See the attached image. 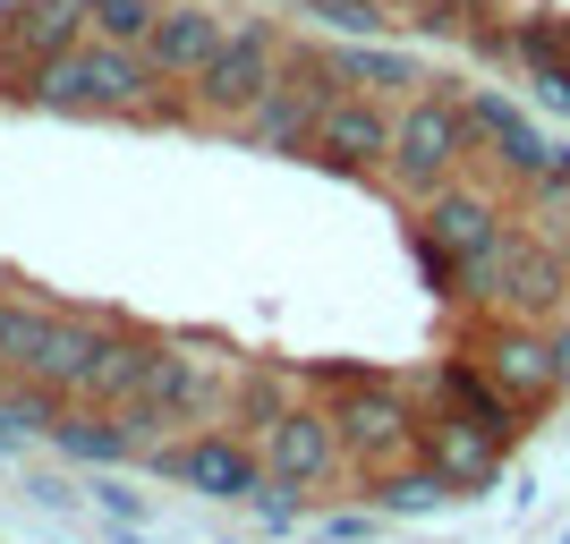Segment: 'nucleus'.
Segmentation results:
<instances>
[{"instance_id": "nucleus-31", "label": "nucleus", "mask_w": 570, "mask_h": 544, "mask_svg": "<svg viewBox=\"0 0 570 544\" xmlns=\"http://www.w3.org/2000/svg\"><path fill=\"white\" fill-rule=\"evenodd\" d=\"M562 544H570V527H562Z\"/></svg>"}, {"instance_id": "nucleus-10", "label": "nucleus", "mask_w": 570, "mask_h": 544, "mask_svg": "<svg viewBox=\"0 0 570 544\" xmlns=\"http://www.w3.org/2000/svg\"><path fill=\"white\" fill-rule=\"evenodd\" d=\"M502 230H511V214H502V196L485 188V179H469V170H460L452 188L417 196V247H443L452 264L485 256V247H494Z\"/></svg>"}, {"instance_id": "nucleus-12", "label": "nucleus", "mask_w": 570, "mask_h": 544, "mask_svg": "<svg viewBox=\"0 0 570 544\" xmlns=\"http://www.w3.org/2000/svg\"><path fill=\"white\" fill-rule=\"evenodd\" d=\"M476 366H485L520 408H546L553 392H562V375H553V332L546 324H511V315H494V332L476 340Z\"/></svg>"}, {"instance_id": "nucleus-32", "label": "nucleus", "mask_w": 570, "mask_h": 544, "mask_svg": "<svg viewBox=\"0 0 570 544\" xmlns=\"http://www.w3.org/2000/svg\"><path fill=\"white\" fill-rule=\"evenodd\" d=\"M0 298H9V289H0Z\"/></svg>"}, {"instance_id": "nucleus-19", "label": "nucleus", "mask_w": 570, "mask_h": 544, "mask_svg": "<svg viewBox=\"0 0 570 544\" xmlns=\"http://www.w3.org/2000/svg\"><path fill=\"white\" fill-rule=\"evenodd\" d=\"M51 443L69 451L77 468H111V459H137V443H128V417H119V408H77V417H60V426H51Z\"/></svg>"}, {"instance_id": "nucleus-7", "label": "nucleus", "mask_w": 570, "mask_h": 544, "mask_svg": "<svg viewBox=\"0 0 570 544\" xmlns=\"http://www.w3.org/2000/svg\"><path fill=\"white\" fill-rule=\"evenodd\" d=\"M145 468L179 476V485L205 494V502H256L264 494V451L247 443L238 426H205V434H188V443H154V451H145Z\"/></svg>"}, {"instance_id": "nucleus-15", "label": "nucleus", "mask_w": 570, "mask_h": 544, "mask_svg": "<svg viewBox=\"0 0 570 544\" xmlns=\"http://www.w3.org/2000/svg\"><path fill=\"white\" fill-rule=\"evenodd\" d=\"M502 434H485L476 426V417H460V408H426V459L443 476H452L460 494H485V485H494L502 476Z\"/></svg>"}, {"instance_id": "nucleus-8", "label": "nucleus", "mask_w": 570, "mask_h": 544, "mask_svg": "<svg viewBox=\"0 0 570 544\" xmlns=\"http://www.w3.org/2000/svg\"><path fill=\"white\" fill-rule=\"evenodd\" d=\"M95 34L86 0H0V95H35V69Z\"/></svg>"}, {"instance_id": "nucleus-2", "label": "nucleus", "mask_w": 570, "mask_h": 544, "mask_svg": "<svg viewBox=\"0 0 570 544\" xmlns=\"http://www.w3.org/2000/svg\"><path fill=\"white\" fill-rule=\"evenodd\" d=\"M460 298L485 307V315H511V324H553V315L570 307V256L537 247V238L520 230V214H511V230H502L485 256L460 264Z\"/></svg>"}, {"instance_id": "nucleus-6", "label": "nucleus", "mask_w": 570, "mask_h": 544, "mask_svg": "<svg viewBox=\"0 0 570 544\" xmlns=\"http://www.w3.org/2000/svg\"><path fill=\"white\" fill-rule=\"evenodd\" d=\"M273 86H282V43H273V26H264V18H247V26H230V43L214 51V69L188 86V111L238 128Z\"/></svg>"}, {"instance_id": "nucleus-5", "label": "nucleus", "mask_w": 570, "mask_h": 544, "mask_svg": "<svg viewBox=\"0 0 570 544\" xmlns=\"http://www.w3.org/2000/svg\"><path fill=\"white\" fill-rule=\"evenodd\" d=\"M102 340H111L102 315H60V307H43V298H0V366H9V375L77 392V375L102 357Z\"/></svg>"}, {"instance_id": "nucleus-26", "label": "nucleus", "mask_w": 570, "mask_h": 544, "mask_svg": "<svg viewBox=\"0 0 570 544\" xmlns=\"http://www.w3.org/2000/svg\"><path fill=\"white\" fill-rule=\"evenodd\" d=\"M528 95L546 111H570V69H528Z\"/></svg>"}, {"instance_id": "nucleus-1", "label": "nucleus", "mask_w": 570, "mask_h": 544, "mask_svg": "<svg viewBox=\"0 0 570 544\" xmlns=\"http://www.w3.org/2000/svg\"><path fill=\"white\" fill-rule=\"evenodd\" d=\"M170 77L145 60V43H102V34H86V43H69L60 60H43L35 69V111H119V119H154V102H163Z\"/></svg>"}, {"instance_id": "nucleus-24", "label": "nucleus", "mask_w": 570, "mask_h": 544, "mask_svg": "<svg viewBox=\"0 0 570 544\" xmlns=\"http://www.w3.org/2000/svg\"><path fill=\"white\" fill-rule=\"evenodd\" d=\"M95 9V34L102 43H145L154 18H163V0H86Z\"/></svg>"}, {"instance_id": "nucleus-4", "label": "nucleus", "mask_w": 570, "mask_h": 544, "mask_svg": "<svg viewBox=\"0 0 570 544\" xmlns=\"http://www.w3.org/2000/svg\"><path fill=\"white\" fill-rule=\"evenodd\" d=\"M333 434H341V451H350V476L375 485L383 468H401V459L426 451V400H417L401 375H366L333 400Z\"/></svg>"}, {"instance_id": "nucleus-21", "label": "nucleus", "mask_w": 570, "mask_h": 544, "mask_svg": "<svg viewBox=\"0 0 570 544\" xmlns=\"http://www.w3.org/2000/svg\"><path fill=\"white\" fill-rule=\"evenodd\" d=\"M282 408H298V383L289 375H238V400H230V426L247 434V443H256L264 426H273V417H282Z\"/></svg>"}, {"instance_id": "nucleus-28", "label": "nucleus", "mask_w": 570, "mask_h": 544, "mask_svg": "<svg viewBox=\"0 0 570 544\" xmlns=\"http://www.w3.org/2000/svg\"><path fill=\"white\" fill-rule=\"evenodd\" d=\"M324 536H333V544H357V536H375V511H350V520H333Z\"/></svg>"}, {"instance_id": "nucleus-14", "label": "nucleus", "mask_w": 570, "mask_h": 544, "mask_svg": "<svg viewBox=\"0 0 570 544\" xmlns=\"http://www.w3.org/2000/svg\"><path fill=\"white\" fill-rule=\"evenodd\" d=\"M222 43H230V18H214L205 0H170L163 18H154V34H145V60H154L170 86H196V77L214 69Z\"/></svg>"}, {"instance_id": "nucleus-29", "label": "nucleus", "mask_w": 570, "mask_h": 544, "mask_svg": "<svg viewBox=\"0 0 570 544\" xmlns=\"http://www.w3.org/2000/svg\"><path fill=\"white\" fill-rule=\"evenodd\" d=\"M553 375H562V392H570V324H553Z\"/></svg>"}, {"instance_id": "nucleus-23", "label": "nucleus", "mask_w": 570, "mask_h": 544, "mask_svg": "<svg viewBox=\"0 0 570 544\" xmlns=\"http://www.w3.org/2000/svg\"><path fill=\"white\" fill-rule=\"evenodd\" d=\"M520 230L537 238V247H553V256H570V188H528Z\"/></svg>"}, {"instance_id": "nucleus-11", "label": "nucleus", "mask_w": 570, "mask_h": 544, "mask_svg": "<svg viewBox=\"0 0 570 544\" xmlns=\"http://www.w3.org/2000/svg\"><path fill=\"white\" fill-rule=\"evenodd\" d=\"M392 119H401V102H383V95H333L324 119H315V162L341 170V179L383 170V154H392Z\"/></svg>"}, {"instance_id": "nucleus-22", "label": "nucleus", "mask_w": 570, "mask_h": 544, "mask_svg": "<svg viewBox=\"0 0 570 544\" xmlns=\"http://www.w3.org/2000/svg\"><path fill=\"white\" fill-rule=\"evenodd\" d=\"M298 18H315L324 34H383V26H401L392 0H298Z\"/></svg>"}, {"instance_id": "nucleus-25", "label": "nucleus", "mask_w": 570, "mask_h": 544, "mask_svg": "<svg viewBox=\"0 0 570 544\" xmlns=\"http://www.w3.org/2000/svg\"><path fill=\"white\" fill-rule=\"evenodd\" d=\"M95 502H102V520H111V527H137V520H145V494H128V485H111V476H102V485H95Z\"/></svg>"}, {"instance_id": "nucleus-20", "label": "nucleus", "mask_w": 570, "mask_h": 544, "mask_svg": "<svg viewBox=\"0 0 570 544\" xmlns=\"http://www.w3.org/2000/svg\"><path fill=\"white\" fill-rule=\"evenodd\" d=\"M375 502L392 511V520H417V511H443V502H460V485L434 468L426 451H417V459H401V468H383V476H375Z\"/></svg>"}, {"instance_id": "nucleus-30", "label": "nucleus", "mask_w": 570, "mask_h": 544, "mask_svg": "<svg viewBox=\"0 0 570 544\" xmlns=\"http://www.w3.org/2000/svg\"><path fill=\"white\" fill-rule=\"evenodd\" d=\"M392 9H401V18H409V9H426V0H392Z\"/></svg>"}, {"instance_id": "nucleus-18", "label": "nucleus", "mask_w": 570, "mask_h": 544, "mask_svg": "<svg viewBox=\"0 0 570 544\" xmlns=\"http://www.w3.org/2000/svg\"><path fill=\"white\" fill-rule=\"evenodd\" d=\"M324 102H333V95H315V86H289V77H282L256 111L238 119V137H256L264 154H315V119H324Z\"/></svg>"}, {"instance_id": "nucleus-16", "label": "nucleus", "mask_w": 570, "mask_h": 544, "mask_svg": "<svg viewBox=\"0 0 570 544\" xmlns=\"http://www.w3.org/2000/svg\"><path fill=\"white\" fill-rule=\"evenodd\" d=\"M154 357H163V340L111 332V340H102V357L77 375L69 400H77V408H137V400H145V375H154Z\"/></svg>"}, {"instance_id": "nucleus-17", "label": "nucleus", "mask_w": 570, "mask_h": 544, "mask_svg": "<svg viewBox=\"0 0 570 544\" xmlns=\"http://www.w3.org/2000/svg\"><path fill=\"white\" fill-rule=\"evenodd\" d=\"M434 408H460V417H476V426L502 434V443H511V434H520V417H528V408L511 400V392H502L485 366H476V349H469V357H443V366H434Z\"/></svg>"}, {"instance_id": "nucleus-9", "label": "nucleus", "mask_w": 570, "mask_h": 544, "mask_svg": "<svg viewBox=\"0 0 570 544\" xmlns=\"http://www.w3.org/2000/svg\"><path fill=\"white\" fill-rule=\"evenodd\" d=\"M256 451H264V485H289V494H324L333 476H350V451H341V434H333V408H282L273 426L256 434Z\"/></svg>"}, {"instance_id": "nucleus-27", "label": "nucleus", "mask_w": 570, "mask_h": 544, "mask_svg": "<svg viewBox=\"0 0 570 544\" xmlns=\"http://www.w3.org/2000/svg\"><path fill=\"white\" fill-rule=\"evenodd\" d=\"M26 494H35V502H43V511H69V485H60V476H26Z\"/></svg>"}, {"instance_id": "nucleus-13", "label": "nucleus", "mask_w": 570, "mask_h": 544, "mask_svg": "<svg viewBox=\"0 0 570 544\" xmlns=\"http://www.w3.org/2000/svg\"><path fill=\"white\" fill-rule=\"evenodd\" d=\"M469 128H476V162H494L502 179H520V188L546 179L553 137H537V119H528L511 95H469Z\"/></svg>"}, {"instance_id": "nucleus-3", "label": "nucleus", "mask_w": 570, "mask_h": 544, "mask_svg": "<svg viewBox=\"0 0 570 544\" xmlns=\"http://www.w3.org/2000/svg\"><path fill=\"white\" fill-rule=\"evenodd\" d=\"M469 162H476L469 95H460V86H426V95H409V102H401V119H392V154H383V179H392L401 196H434V188H452Z\"/></svg>"}]
</instances>
